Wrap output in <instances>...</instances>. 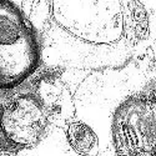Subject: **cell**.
<instances>
[{
    "label": "cell",
    "mask_w": 156,
    "mask_h": 156,
    "mask_svg": "<svg viewBox=\"0 0 156 156\" xmlns=\"http://www.w3.org/2000/svg\"><path fill=\"white\" fill-rule=\"evenodd\" d=\"M68 137L71 146L79 154L86 156H95L97 154V139L89 126L75 123L68 130Z\"/></svg>",
    "instance_id": "obj_1"
}]
</instances>
